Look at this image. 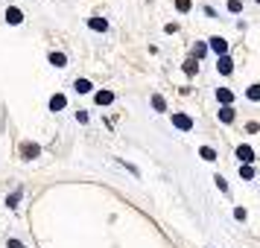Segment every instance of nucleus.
I'll use <instances>...</instances> for the list:
<instances>
[{
    "label": "nucleus",
    "instance_id": "1",
    "mask_svg": "<svg viewBox=\"0 0 260 248\" xmlns=\"http://www.w3.org/2000/svg\"><path fill=\"white\" fill-rule=\"evenodd\" d=\"M237 158H240V164H248V166H251V161H254V149L243 143V146H237Z\"/></svg>",
    "mask_w": 260,
    "mask_h": 248
},
{
    "label": "nucleus",
    "instance_id": "2",
    "mask_svg": "<svg viewBox=\"0 0 260 248\" xmlns=\"http://www.w3.org/2000/svg\"><path fill=\"white\" fill-rule=\"evenodd\" d=\"M211 50L216 53V56H228V41H225V38H219V36H213L211 38Z\"/></svg>",
    "mask_w": 260,
    "mask_h": 248
},
{
    "label": "nucleus",
    "instance_id": "3",
    "mask_svg": "<svg viewBox=\"0 0 260 248\" xmlns=\"http://www.w3.org/2000/svg\"><path fill=\"white\" fill-rule=\"evenodd\" d=\"M173 126L181 129V131H190V129H193V120H190L187 114H173Z\"/></svg>",
    "mask_w": 260,
    "mask_h": 248
},
{
    "label": "nucleus",
    "instance_id": "4",
    "mask_svg": "<svg viewBox=\"0 0 260 248\" xmlns=\"http://www.w3.org/2000/svg\"><path fill=\"white\" fill-rule=\"evenodd\" d=\"M21 155H24L26 161H32V158L41 155V146H38V143H24V146H21Z\"/></svg>",
    "mask_w": 260,
    "mask_h": 248
},
{
    "label": "nucleus",
    "instance_id": "5",
    "mask_svg": "<svg viewBox=\"0 0 260 248\" xmlns=\"http://www.w3.org/2000/svg\"><path fill=\"white\" fill-rule=\"evenodd\" d=\"M216 70L222 73V76H228V73L234 70V61H231V56H219V61H216Z\"/></svg>",
    "mask_w": 260,
    "mask_h": 248
},
{
    "label": "nucleus",
    "instance_id": "6",
    "mask_svg": "<svg viewBox=\"0 0 260 248\" xmlns=\"http://www.w3.org/2000/svg\"><path fill=\"white\" fill-rule=\"evenodd\" d=\"M6 21H9L12 26H18L21 21H24V12H21V9H15V6H9V9H6Z\"/></svg>",
    "mask_w": 260,
    "mask_h": 248
},
{
    "label": "nucleus",
    "instance_id": "7",
    "mask_svg": "<svg viewBox=\"0 0 260 248\" xmlns=\"http://www.w3.org/2000/svg\"><path fill=\"white\" fill-rule=\"evenodd\" d=\"M216 99H219L222 105H231V102H234V94H231L228 88H219V91H216Z\"/></svg>",
    "mask_w": 260,
    "mask_h": 248
},
{
    "label": "nucleus",
    "instance_id": "8",
    "mask_svg": "<svg viewBox=\"0 0 260 248\" xmlns=\"http://www.w3.org/2000/svg\"><path fill=\"white\" fill-rule=\"evenodd\" d=\"M64 105H68V99H64V94H56L53 99H50V111H61Z\"/></svg>",
    "mask_w": 260,
    "mask_h": 248
},
{
    "label": "nucleus",
    "instance_id": "9",
    "mask_svg": "<svg viewBox=\"0 0 260 248\" xmlns=\"http://www.w3.org/2000/svg\"><path fill=\"white\" fill-rule=\"evenodd\" d=\"M111 102H114V94L111 91H100L96 94V105H111Z\"/></svg>",
    "mask_w": 260,
    "mask_h": 248
},
{
    "label": "nucleus",
    "instance_id": "10",
    "mask_svg": "<svg viewBox=\"0 0 260 248\" xmlns=\"http://www.w3.org/2000/svg\"><path fill=\"white\" fill-rule=\"evenodd\" d=\"M88 26H91V29H96V32H106L108 21H103V18H91V21H88Z\"/></svg>",
    "mask_w": 260,
    "mask_h": 248
},
{
    "label": "nucleus",
    "instance_id": "11",
    "mask_svg": "<svg viewBox=\"0 0 260 248\" xmlns=\"http://www.w3.org/2000/svg\"><path fill=\"white\" fill-rule=\"evenodd\" d=\"M219 120H222V123H234V108L222 105V108H219Z\"/></svg>",
    "mask_w": 260,
    "mask_h": 248
},
{
    "label": "nucleus",
    "instance_id": "12",
    "mask_svg": "<svg viewBox=\"0 0 260 248\" xmlns=\"http://www.w3.org/2000/svg\"><path fill=\"white\" fill-rule=\"evenodd\" d=\"M73 88H76V94H88L94 85L88 82V79H76V82H73Z\"/></svg>",
    "mask_w": 260,
    "mask_h": 248
},
{
    "label": "nucleus",
    "instance_id": "13",
    "mask_svg": "<svg viewBox=\"0 0 260 248\" xmlns=\"http://www.w3.org/2000/svg\"><path fill=\"white\" fill-rule=\"evenodd\" d=\"M50 61H53L56 67H64V64H68V56H64V53H50Z\"/></svg>",
    "mask_w": 260,
    "mask_h": 248
},
{
    "label": "nucleus",
    "instance_id": "14",
    "mask_svg": "<svg viewBox=\"0 0 260 248\" xmlns=\"http://www.w3.org/2000/svg\"><path fill=\"white\" fill-rule=\"evenodd\" d=\"M246 96L251 99V102H260V85H251V88L246 91Z\"/></svg>",
    "mask_w": 260,
    "mask_h": 248
},
{
    "label": "nucleus",
    "instance_id": "15",
    "mask_svg": "<svg viewBox=\"0 0 260 248\" xmlns=\"http://www.w3.org/2000/svg\"><path fill=\"white\" fill-rule=\"evenodd\" d=\"M152 108H155V111H167V102H164V96H161V94L152 96Z\"/></svg>",
    "mask_w": 260,
    "mask_h": 248
},
{
    "label": "nucleus",
    "instance_id": "16",
    "mask_svg": "<svg viewBox=\"0 0 260 248\" xmlns=\"http://www.w3.org/2000/svg\"><path fill=\"white\" fill-rule=\"evenodd\" d=\"M199 155L205 158V161H216V152H213L211 146H202V149H199Z\"/></svg>",
    "mask_w": 260,
    "mask_h": 248
},
{
    "label": "nucleus",
    "instance_id": "17",
    "mask_svg": "<svg viewBox=\"0 0 260 248\" xmlns=\"http://www.w3.org/2000/svg\"><path fill=\"white\" fill-rule=\"evenodd\" d=\"M205 53H208V44H196V47H193V59H202Z\"/></svg>",
    "mask_w": 260,
    "mask_h": 248
},
{
    "label": "nucleus",
    "instance_id": "18",
    "mask_svg": "<svg viewBox=\"0 0 260 248\" xmlns=\"http://www.w3.org/2000/svg\"><path fill=\"white\" fill-rule=\"evenodd\" d=\"M240 175L243 178H254V169H251L248 164H240Z\"/></svg>",
    "mask_w": 260,
    "mask_h": 248
},
{
    "label": "nucleus",
    "instance_id": "19",
    "mask_svg": "<svg viewBox=\"0 0 260 248\" xmlns=\"http://www.w3.org/2000/svg\"><path fill=\"white\" fill-rule=\"evenodd\" d=\"M228 12H243V3H240V0H228Z\"/></svg>",
    "mask_w": 260,
    "mask_h": 248
},
{
    "label": "nucleus",
    "instance_id": "20",
    "mask_svg": "<svg viewBox=\"0 0 260 248\" xmlns=\"http://www.w3.org/2000/svg\"><path fill=\"white\" fill-rule=\"evenodd\" d=\"M190 6H193L190 0H176V9H178V12H190Z\"/></svg>",
    "mask_w": 260,
    "mask_h": 248
},
{
    "label": "nucleus",
    "instance_id": "21",
    "mask_svg": "<svg viewBox=\"0 0 260 248\" xmlns=\"http://www.w3.org/2000/svg\"><path fill=\"white\" fill-rule=\"evenodd\" d=\"M196 67H199V64H196V59H187V61H184V73H196Z\"/></svg>",
    "mask_w": 260,
    "mask_h": 248
},
{
    "label": "nucleus",
    "instance_id": "22",
    "mask_svg": "<svg viewBox=\"0 0 260 248\" xmlns=\"http://www.w3.org/2000/svg\"><path fill=\"white\" fill-rule=\"evenodd\" d=\"M213 181H216V187L222 190V193H225V190H228V181H225L222 175H216V178H213Z\"/></svg>",
    "mask_w": 260,
    "mask_h": 248
},
{
    "label": "nucleus",
    "instance_id": "23",
    "mask_svg": "<svg viewBox=\"0 0 260 248\" xmlns=\"http://www.w3.org/2000/svg\"><path fill=\"white\" fill-rule=\"evenodd\" d=\"M18 199H21V193H12L9 196V207H18Z\"/></svg>",
    "mask_w": 260,
    "mask_h": 248
},
{
    "label": "nucleus",
    "instance_id": "24",
    "mask_svg": "<svg viewBox=\"0 0 260 248\" xmlns=\"http://www.w3.org/2000/svg\"><path fill=\"white\" fill-rule=\"evenodd\" d=\"M234 219H240V222H243V219H246V210H243V207H237V210H234Z\"/></svg>",
    "mask_w": 260,
    "mask_h": 248
},
{
    "label": "nucleus",
    "instance_id": "25",
    "mask_svg": "<svg viewBox=\"0 0 260 248\" xmlns=\"http://www.w3.org/2000/svg\"><path fill=\"white\" fill-rule=\"evenodd\" d=\"M9 248H26L24 242H18V239H9Z\"/></svg>",
    "mask_w": 260,
    "mask_h": 248
},
{
    "label": "nucleus",
    "instance_id": "26",
    "mask_svg": "<svg viewBox=\"0 0 260 248\" xmlns=\"http://www.w3.org/2000/svg\"><path fill=\"white\" fill-rule=\"evenodd\" d=\"M257 3H260V0H257Z\"/></svg>",
    "mask_w": 260,
    "mask_h": 248
}]
</instances>
